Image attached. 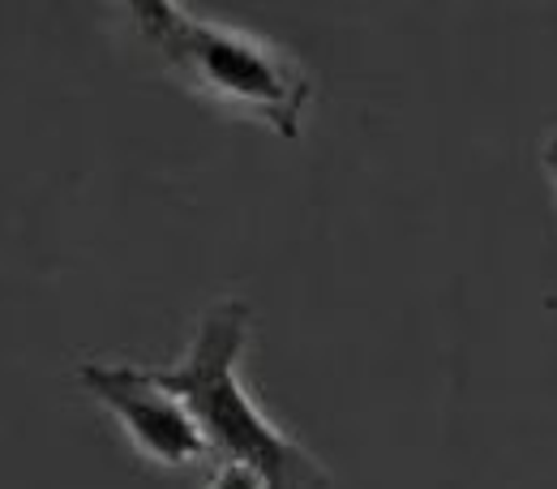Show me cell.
<instances>
[{
	"label": "cell",
	"instance_id": "obj_3",
	"mask_svg": "<svg viewBox=\"0 0 557 489\" xmlns=\"http://www.w3.org/2000/svg\"><path fill=\"white\" fill-rule=\"evenodd\" d=\"M82 387L108 408L116 413V420L129 429V438L138 442V451L154 464H194L210 455L207 438L198 429L194 413L172 395L163 391L150 369H138V365H82L77 369Z\"/></svg>",
	"mask_w": 557,
	"mask_h": 489
},
{
	"label": "cell",
	"instance_id": "obj_1",
	"mask_svg": "<svg viewBox=\"0 0 557 489\" xmlns=\"http://www.w3.org/2000/svg\"><path fill=\"white\" fill-rule=\"evenodd\" d=\"M249 340V305L219 301L198 322V335L172 369H150V378L172 391L198 420L207 447L223 464L253 468L267 489H326V468L287 433L258 413L236 378V360Z\"/></svg>",
	"mask_w": 557,
	"mask_h": 489
},
{
	"label": "cell",
	"instance_id": "obj_4",
	"mask_svg": "<svg viewBox=\"0 0 557 489\" xmlns=\"http://www.w3.org/2000/svg\"><path fill=\"white\" fill-rule=\"evenodd\" d=\"M207 489H267V481H262L253 468H245V464H223V468L210 477Z\"/></svg>",
	"mask_w": 557,
	"mask_h": 489
},
{
	"label": "cell",
	"instance_id": "obj_2",
	"mask_svg": "<svg viewBox=\"0 0 557 489\" xmlns=\"http://www.w3.org/2000/svg\"><path fill=\"white\" fill-rule=\"evenodd\" d=\"M129 13L141 39L194 95L249 112L287 142L300 134L313 82L283 48L232 26L202 22L172 0H134Z\"/></svg>",
	"mask_w": 557,
	"mask_h": 489
},
{
	"label": "cell",
	"instance_id": "obj_5",
	"mask_svg": "<svg viewBox=\"0 0 557 489\" xmlns=\"http://www.w3.org/2000/svg\"><path fill=\"white\" fill-rule=\"evenodd\" d=\"M541 163H545V172L554 176V185H557V134L545 146H541Z\"/></svg>",
	"mask_w": 557,
	"mask_h": 489
}]
</instances>
